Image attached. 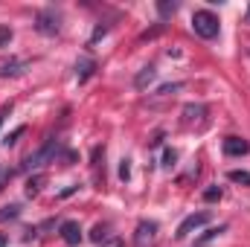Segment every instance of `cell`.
Here are the masks:
<instances>
[{
  "instance_id": "cell-1",
  "label": "cell",
  "mask_w": 250,
  "mask_h": 247,
  "mask_svg": "<svg viewBox=\"0 0 250 247\" xmlns=\"http://www.w3.org/2000/svg\"><path fill=\"white\" fill-rule=\"evenodd\" d=\"M218 15H212L209 9H198L195 15H192V29H195V35L198 38H204V41H212L215 35H218Z\"/></svg>"
},
{
  "instance_id": "cell-2",
  "label": "cell",
  "mask_w": 250,
  "mask_h": 247,
  "mask_svg": "<svg viewBox=\"0 0 250 247\" xmlns=\"http://www.w3.org/2000/svg\"><path fill=\"white\" fill-rule=\"evenodd\" d=\"M35 29H38L41 35H59V32H62V18H59V12H56V9H41V12L35 15Z\"/></svg>"
},
{
  "instance_id": "cell-3",
  "label": "cell",
  "mask_w": 250,
  "mask_h": 247,
  "mask_svg": "<svg viewBox=\"0 0 250 247\" xmlns=\"http://www.w3.org/2000/svg\"><path fill=\"white\" fill-rule=\"evenodd\" d=\"M56 145H59L56 140H47V143H44V145H41V148H38L35 154H29V157L23 160V169H29V172H32V169H41V166H44V163H47V160L53 157Z\"/></svg>"
},
{
  "instance_id": "cell-4",
  "label": "cell",
  "mask_w": 250,
  "mask_h": 247,
  "mask_svg": "<svg viewBox=\"0 0 250 247\" xmlns=\"http://www.w3.org/2000/svg\"><path fill=\"white\" fill-rule=\"evenodd\" d=\"M207 221H209V212H192V215H187V218L181 221V227H178V233H175V236H178V239H187L192 230L204 227Z\"/></svg>"
},
{
  "instance_id": "cell-5",
  "label": "cell",
  "mask_w": 250,
  "mask_h": 247,
  "mask_svg": "<svg viewBox=\"0 0 250 247\" xmlns=\"http://www.w3.org/2000/svg\"><path fill=\"white\" fill-rule=\"evenodd\" d=\"M154 236H157V224H154V221H140V224H137L134 245H137V247H146L148 242H154Z\"/></svg>"
},
{
  "instance_id": "cell-6",
  "label": "cell",
  "mask_w": 250,
  "mask_h": 247,
  "mask_svg": "<svg viewBox=\"0 0 250 247\" xmlns=\"http://www.w3.org/2000/svg\"><path fill=\"white\" fill-rule=\"evenodd\" d=\"M59 233H62L64 245H70V247H76L82 242V227H79V221H62Z\"/></svg>"
},
{
  "instance_id": "cell-7",
  "label": "cell",
  "mask_w": 250,
  "mask_h": 247,
  "mask_svg": "<svg viewBox=\"0 0 250 247\" xmlns=\"http://www.w3.org/2000/svg\"><path fill=\"white\" fill-rule=\"evenodd\" d=\"M248 151H250L248 140H242V137H227L224 140V154L227 157H245Z\"/></svg>"
},
{
  "instance_id": "cell-8",
  "label": "cell",
  "mask_w": 250,
  "mask_h": 247,
  "mask_svg": "<svg viewBox=\"0 0 250 247\" xmlns=\"http://www.w3.org/2000/svg\"><path fill=\"white\" fill-rule=\"evenodd\" d=\"M154 79H157V67H154V64H146V67L134 76V87H137V90H146Z\"/></svg>"
},
{
  "instance_id": "cell-9",
  "label": "cell",
  "mask_w": 250,
  "mask_h": 247,
  "mask_svg": "<svg viewBox=\"0 0 250 247\" xmlns=\"http://www.w3.org/2000/svg\"><path fill=\"white\" fill-rule=\"evenodd\" d=\"M93 73H96V62H93V59H79V62H76V79H79V82H87Z\"/></svg>"
},
{
  "instance_id": "cell-10",
  "label": "cell",
  "mask_w": 250,
  "mask_h": 247,
  "mask_svg": "<svg viewBox=\"0 0 250 247\" xmlns=\"http://www.w3.org/2000/svg\"><path fill=\"white\" fill-rule=\"evenodd\" d=\"M204 114H207V105H201V102H189L187 108H184V123H201L204 120Z\"/></svg>"
},
{
  "instance_id": "cell-11",
  "label": "cell",
  "mask_w": 250,
  "mask_h": 247,
  "mask_svg": "<svg viewBox=\"0 0 250 247\" xmlns=\"http://www.w3.org/2000/svg\"><path fill=\"white\" fill-rule=\"evenodd\" d=\"M157 12H160V21H166L178 12V3L175 0H157Z\"/></svg>"
},
{
  "instance_id": "cell-12",
  "label": "cell",
  "mask_w": 250,
  "mask_h": 247,
  "mask_svg": "<svg viewBox=\"0 0 250 247\" xmlns=\"http://www.w3.org/2000/svg\"><path fill=\"white\" fill-rule=\"evenodd\" d=\"M41 186H44V175L29 178V181H26V198H35V195L41 192Z\"/></svg>"
},
{
  "instance_id": "cell-13",
  "label": "cell",
  "mask_w": 250,
  "mask_h": 247,
  "mask_svg": "<svg viewBox=\"0 0 250 247\" xmlns=\"http://www.w3.org/2000/svg\"><path fill=\"white\" fill-rule=\"evenodd\" d=\"M23 134H26V125H18V128H15V131H12V134H6V137H3V140H0V143H3V145H6V148H9V145H15V143H18V140H21V137H23Z\"/></svg>"
},
{
  "instance_id": "cell-14",
  "label": "cell",
  "mask_w": 250,
  "mask_h": 247,
  "mask_svg": "<svg viewBox=\"0 0 250 247\" xmlns=\"http://www.w3.org/2000/svg\"><path fill=\"white\" fill-rule=\"evenodd\" d=\"M21 67H23V62H15V59H12V62H6L3 67H0V79H6V76H18V73H21Z\"/></svg>"
},
{
  "instance_id": "cell-15",
  "label": "cell",
  "mask_w": 250,
  "mask_h": 247,
  "mask_svg": "<svg viewBox=\"0 0 250 247\" xmlns=\"http://www.w3.org/2000/svg\"><path fill=\"white\" fill-rule=\"evenodd\" d=\"M21 215V206L18 204H9V206H0V221H15Z\"/></svg>"
},
{
  "instance_id": "cell-16",
  "label": "cell",
  "mask_w": 250,
  "mask_h": 247,
  "mask_svg": "<svg viewBox=\"0 0 250 247\" xmlns=\"http://www.w3.org/2000/svg\"><path fill=\"white\" fill-rule=\"evenodd\" d=\"M233 184H242V186H250V172H245V169H233L230 175H227Z\"/></svg>"
},
{
  "instance_id": "cell-17",
  "label": "cell",
  "mask_w": 250,
  "mask_h": 247,
  "mask_svg": "<svg viewBox=\"0 0 250 247\" xmlns=\"http://www.w3.org/2000/svg\"><path fill=\"white\" fill-rule=\"evenodd\" d=\"M90 239H93L96 245H99V242H105V239H108V224H96V227H93V233H90Z\"/></svg>"
},
{
  "instance_id": "cell-18",
  "label": "cell",
  "mask_w": 250,
  "mask_h": 247,
  "mask_svg": "<svg viewBox=\"0 0 250 247\" xmlns=\"http://www.w3.org/2000/svg\"><path fill=\"white\" fill-rule=\"evenodd\" d=\"M120 181H131V160H128V157H123V160H120Z\"/></svg>"
},
{
  "instance_id": "cell-19",
  "label": "cell",
  "mask_w": 250,
  "mask_h": 247,
  "mask_svg": "<svg viewBox=\"0 0 250 247\" xmlns=\"http://www.w3.org/2000/svg\"><path fill=\"white\" fill-rule=\"evenodd\" d=\"M204 201H207V204H212V201H221V189H218V186H209V189H204Z\"/></svg>"
},
{
  "instance_id": "cell-20",
  "label": "cell",
  "mask_w": 250,
  "mask_h": 247,
  "mask_svg": "<svg viewBox=\"0 0 250 247\" xmlns=\"http://www.w3.org/2000/svg\"><path fill=\"white\" fill-rule=\"evenodd\" d=\"M175 160H178V151H175V148H166V151H163V166H166V169H172V166H175Z\"/></svg>"
},
{
  "instance_id": "cell-21",
  "label": "cell",
  "mask_w": 250,
  "mask_h": 247,
  "mask_svg": "<svg viewBox=\"0 0 250 247\" xmlns=\"http://www.w3.org/2000/svg\"><path fill=\"white\" fill-rule=\"evenodd\" d=\"M12 44V29L6 23H0V47H9Z\"/></svg>"
},
{
  "instance_id": "cell-22",
  "label": "cell",
  "mask_w": 250,
  "mask_h": 247,
  "mask_svg": "<svg viewBox=\"0 0 250 247\" xmlns=\"http://www.w3.org/2000/svg\"><path fill=\"white\" fill-rule=\"evenodd\" d=\"M12 175H15L12 169H6V166H0V189H3V186H9V181H12Z\"/></svg>"
},
{
  "instance_id": "cell-23",
  "label": "cell",
  "mask_w": 250,
  "mask_h": 247,
  "mask_svg": "<svg viewBox=\"0 0 250 247\" xmlns=\"http://www.w3.org/2000/svg\"><path fill=\"white\" fill-rule=\"evenodd\" d=\"M181 87H184V84H181V82H175V84H163L157 93H160V96H169V93H175V90H181Z\"/></svg>"
},
{
  "instance_id": "cell-24",
  "label": "cell",
  "mask_w": 250,
  "mask_h": 247,
  "mask_svg": "<svg viewBox=\"0 0 250 247\" xmlns=\"http://www.w3.org/2000/svg\"><path fill=\"white\" fill-rule=\"evenodd\" d=\"M218 233H224V227H212V230H207V233L201 236V242H209V239H215Z\"/></svg>"
},
{
  "instance_id": "cell-25",
  "label": "cell",
  "mask_w": 250,
  "mask_h": 247,
  "mask_svg": "<svg viewBox=\"0 0 250 247\" xmlns=\"http://www.w3.org/2000/svg\"><path fill=\"white\" fill-rule=\"evenodd\" d=\"M105 32H108V26H96V29H93V38H90V44H96V41H99Z\"/></svg>"
},
{
  "instance_id": "cell-26",
  "label": "cell",
  "mask_w": 250,
  "mask_h": 247,
  "mask_svg": "<svg viewBox=\"0 0 250 247\" xmlns=\"http://www.w3.org/2000/svg\"><path fill=\"white\" fill-rule=\"evenodd\" d=\"M9 114H12V105H3V108H0V125H3V120H6Z\"/></svg>"
},
{
  "instance_id": "cell-27",
  "label": "cell",
  "mask_w": 250,
  "mask_h": 247,
  "mask_svg": "<svg viewBox=\"0 0 250 247\" xmlns=\"http://www.w3.org/2000/svg\"><path fill=\"white\" fill-rule=\"evenodd\" d=\"M0 247H6V236H0Z\"/></svg>"
},
{
  "instance_id": "cell-28",
  "label": "cell",
  "mask_w": 250,
  "mask_h": 247,
  "mask_svg": "<svg viewBox=\"0 0 250 247\" xmlns=\"http://www.w3.org/2000/svg\"><path fill=\"white\" fill-rule=\"evenodd\" d=\"M245 21H248V23H250V6H248V15H245Z\"/></svg>"
}]
</instances>
